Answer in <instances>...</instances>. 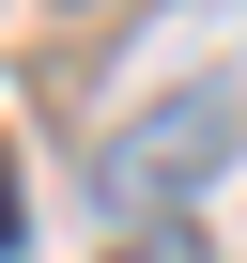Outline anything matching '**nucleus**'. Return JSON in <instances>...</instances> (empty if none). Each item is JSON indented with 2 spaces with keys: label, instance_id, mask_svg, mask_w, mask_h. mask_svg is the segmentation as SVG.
<instances>
[{
  "label": "nucleus",
  "instance_id": "1",
  "mask_svg": "<svg viewBox=\"0 0 247 263\" xmlns=\"http://www.w3.org/2000/svg\"><path fill=\"white\" fill-rule=\"evenodd\" d=\"M216 155H232V93H170V108L139 124V140L108 155V201H123V217H155V201H186Z\"/></svg>",
  "mask_w": 247,
  "mask_h": 263
},
{
  "label": "nucleus",
  "instance_id": "2",
  "mask_svg": "<svg viewBox=\"0 0 247 263\" xmlns=\"http://www.w3.org/2000/svg\"><path fill=\"white\" fill-rule=\"evenodd\" d=\"M108 263H201V232H186V217H170V232H123Z\"/></svg>",
  "mask_w": 247,
  "mask_h": 263
},
{
  "label": "nucleus",
  "instance_id": "3",
  "mask_svg": "<svg viewBox=\"0 0 247 263\" xmlns=\"http://www.w3.org/2000/svg\"><path fill=\"white\" fill-rule=\"evenodd\" d=\"M0 263H16V155H0Z\"/></svg>",
  "mask_w": 247,
  "mask_h": 263
}]
</instances>
